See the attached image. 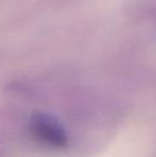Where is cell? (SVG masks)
Segmentation results:
<instances>
[{
	"label": "cell",
	"mask_w": 156,
	"mask_h": 157,
	"mask_svg": "<svg viewBox=\"0 0 156 157\" xmlns=\"http://www.w3.org/2000/svg\"><path fill=\"white\" fill-rule=\"evenodd\" d=\"M30 132L40 144L51 147H64L68 144L65 131L57 121L47 116H35L30 123Z\"/></svg>",
	"instance_id": "cell-1"
}]
</instances>
